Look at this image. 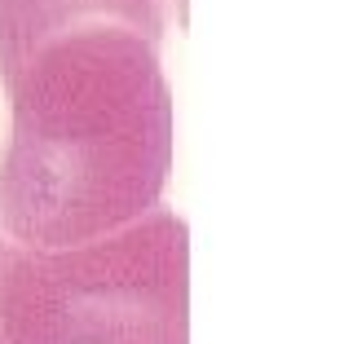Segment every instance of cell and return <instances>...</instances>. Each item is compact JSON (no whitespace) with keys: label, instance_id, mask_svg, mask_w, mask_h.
<instances>
[{"label":"cell","instance_id":"obj_1","mask_svg":"<svg viewBox=\"0 0 353 344\" xmlns=\"http://www.w3.org/2000/svg\"><path fill=\"white\" fill-rule=\"evenodd\" d=\"M0 225L22 247H71L159 208L172 168V93L159 44L119 27L49 40L9 84Z\"/></svg>","mask_w":353,"mask_h":344},{"label":"cell","instance_id":"obj_2","mask_svg":"<svg viewBox=\"0 0 353 344\" xmlns=\"http://www.w3.org/2000/svg\"><path fill=\"white\" fill-rule=\"evenodd\" d=\"M190 234L150 208L115 234L71 247L0 252V331L9 344H190Z\"/></svg>","mask_w":353,"mask_h":344},{"label":"cell","instance_id":"obj_3","mask_svg":"<svg viewBox=\"0 0 353 344\" xmlns=\"http://www.w3.org/2000/svg\"><path fill=\"white\" fill-rule=\"evenodd\" d=\"M93 27H119L159 44L163 0H0V80L5 88L49 40Z\"/></svg>","mask_w":353,"mask_h":344},{"label":"cell","instance_id":"obj_4","mask_svg":"<svg viewBox=\"0 0 353 344\" xmlns=\"http://www.w3.org/2000/svg\"><path fill=\"white\" fill-rule=\"evenodd\" d=\"M0 252H5V243H0ZM0 344H9V340H5V331H0Z\"/></svg>","mask_w":353,"mask_h":344}]
</instances>
